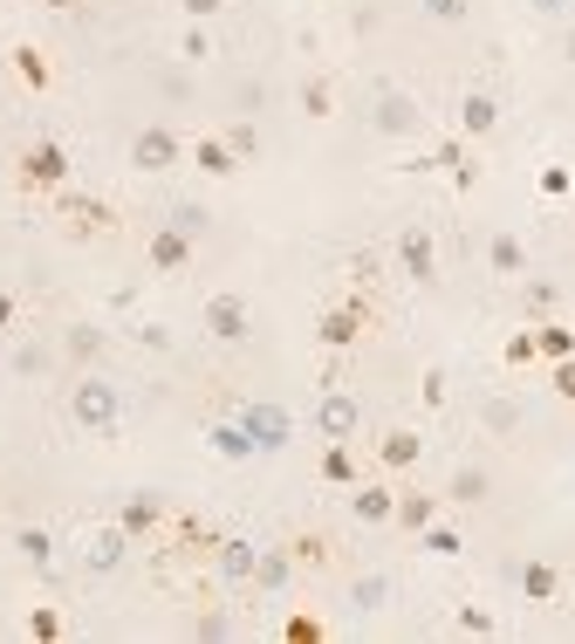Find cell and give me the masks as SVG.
Masks as SVG:
<instances>
[{
	"instance_id": "47",
	"label": "cell",
	"mask_w": 575,
	"mask_h": 644,
	"mask_svg": "<svg viewBox=\"0 0 575 644\" xmlns=\"http://www.w3.org/2000/svg\"><path fill=\"white\" fill-rule=\"evenodd\" d=\"M562 398H575V356H562V364H555V378H548Z\"/></svg>"
},
{
	"instance_id": "17",
	"label": "cell",
	"mask_w": 575,
	"mask_h": 644,
	"mask_svg": "<svg viewBox=\"0 0 575 644\" xmlns=\"http://www.w3.org/2000/svg\"><path fill=\"white\" fill-rule=\"evenodd\" d=\"M493 124H501V103H493L486 90H466L460 97V138H486Z\"/></svg>"
},
{
	"instance_id": "45",
	"label": "cell",
	"mask_w": 575,
	"mask_h": 644,
	"mask_svg": "<svg viewBox=\"0 0 575 644\" xmlns=\"http://www.w3.org/2000/svg\"><path fill=\"white\" fill-rule=\"evenodd\" d=\"M138 343L144 350H172V330H164V322H138Z\"/></svg>"
},
{
	"instance_id": "51",
	"label": "cell",
	"mask_w": 575,
	"mask_h": 644,
	"mask_svg": "<svg viewBox=\"0 0 575 644\" xmlns=\"http://www.w3.org/2000/svg\"><path fill=\"white\" fill-rule=\"evenodd\" d=\"M534 14H548V21H562V14H568V0H534Z\"/></svg>"
},
{
	"instance_id": "32",
	"label": "cell",
	"mask_w": 575,
	"mask_h": 644,
	"mask_svg": "<svg viewBox=\"0 0 575 644\" xmlns=\"http://www.w3.org/2000/svg\"><path fill=\"white\" fill-rule=\"evenodd\" d=\"M28 637L34 644H56L62 637V611H56V603H34V611H28Z\"/></svg>"
},
{
	"instance_id": "37",
	"label": "cell",
	"mask_w": 575,
	"mask_h": 644,
	"mask_svg": "<svg viewBox=\"0 0 575 644\" xmlns=\"http://www.w3.org/2000/svg\"><path fill=\"white\" fill-rule=\"evenodd\" d=\"M226 144H233V158L246 165V158L261 151V131H254V124H246V117H240V124H226Z\"/></svg>"
},
{
	"instance_id": "35",
	"label": "cell",
	"mask_w": 575,
	"mask_h": 644,
	"mask_svg": "<svg viewBox=\"0 0 575 644\" xmlns=\"http://www.w3.org/2000/svg\"><path fill=\"white\" fill-rule=\"evenodd\" d=\"M62 207H69L75 227H110V207H103V199H62Z\"/></svg>"
},
{
	"instance_id": "16",
	"label": "cell",
	"mask_w": 575,
	"mask_h": 644,
	"mask_svg": "<svg viewBox=\"0 0 575 644\" xmlns=\"http://www.w3.org/2000/svg\"><path fill=\"white\" fill-rule=\"evenodd\" d=\"M288 583H295V555H288V549H261V562H254V590H261V596H281Z\"/></svg>"
},
{
	"instance_id": "7",
	"label": "cell",
	"mask_w": 575,
	"mask_h": 644,
	"mask_svg": "<svg viewBox=\"0 0 575 644\" xmlns=\"http://www.w3.org/2000/svg\"><path fill=\"white\" fill-rule=\"evenodd\" d=\"M205 330H213V343H246L254 336V315H246L240 295H213L205 302Z\"/></svg>"
},
{
	"instance_id": "31",
	"label": "cell",
	"mask_w": 575,
	"mask_h": 644,
	"mask_svg": "<svg viewBox=\"0 0 575 644\" xmlns=\"http://www.w3.org/2000/svg\"><path fill=\"white\" fill-rule=\"evenodd\" d=\"M418 549H425V555H466L460 529H445V521H432V529H418Z\"/></svg>"
},
{
	"instance_id": "42",
	"label": "cell",
	"mask_w": 575,
	"mask_h": 644,
	"mask_svg": "<svg viewBox=\"0 0 575 644\" xmlns=\"http://www.w3.org/2000/svg\"><path fill=\"white\" fill-rule=\"evenodd\" d=\"M466 8H473V0H425L432 21H466Z\"/></svg>"
},
{
	"instance_id": "19",
	"label": "cell",
	"mask_w": 575,
	"mask_h": 644,
	"mask_svg": "<svg viewBox=\"0 0 575 644\" xmlns=\"http://www.w3.org/2000/svg\"><path fill=\"white\" fill-rule=\"evenodd\" d=\"M205 446H213L220 460H233V466L261 453V446H254V439H246V425H240V419H226V425H213V432H205Z\"/></svg>"
},
{
	"instance_id": "12",
	"label": "cell",
	"mask_w": 575,
	"mask_h": 644,
	"mask_svg": "<svg viewBox=\"0 0 575 644\" xmlns=\"http://www.w3.org/2000/svg\"><path fill=\"white\" fill-rule=\"evenodd\" d=\"M158 521H164V494H151V487L123 494V507H117V529H131V542H138V535H151Z\"/></svg>"
},
{
	"instance_id": "44",
	"label": "cell",
	"mask_w": 575,
	"mask_h": 644,
	"mask_svg": "<svg viewBox=\"0 0 575 644\" xmlns=\"http://www.w3.org/2000/svg\"><path fill=\"white\" fill-rule=\"evenodd\" d=\"M14 371H21V378H34V371H49V350H34V343H28V350H14Z\"/></svg>"
},
{
	"instance_id": "38",
	"label": "cell",
	"mask_w": 575,
	"mask_h": 644,
	"mask_svg": "<svg viewBox=\"0 0 575 644\" xmlns=\"http://www.w3.org/2000/svg\"><path fill=\"white\" fill-rule=\"evenodd\" d=\"M192 637L220 644V637H233V617H226V611H205V617H192Z\"/></svg>"
},
{
	"instance_id": "40",
	"label": "cell",
	"mask_w": 575,
	"mask_h": 644,
	"mask_svg": "<svg viewBox=\"0 0 575 644\" xmlns=\"http://www.w3.org/2000/svg\"><path fill=\"white\" fill-rule=\"evenodd\" d=\"M172 227H179V233H192V240H199V233H205V227H213V213H205V207H192V199H185V207H172Z\"/></svg>"
},
{
	"instance_id": "3",
	"label": "cell",
	"mask_w": 575,
	"mask_h": 644,
	"mask_svg": "<svg viewBox=\"0 0 575 644\" xmlns=\"http://www.w3.org/2000/svg\"><path fill=\"white\" fill-rule=\"evenodd\" d=\"M62 179H69V151H62L56 138H41V144L21 151V185H28V192H56Z\"/></svg>"
},
{
	"instance_id": "36",
	"label": "cell",
	"mask_w": 575,
	"mask_h": 644,
	"mask_svg": "<svg viewBox=\"0 0 575 644\" xmlns=\"http://www.w3.org/2000/svg\"><path fill=\"white\" fill-rule=\"evenodd\" d=\"M179 56H185V62H205V56H213V34H205V21H192V28L179 34Z\"/></svg>"
},
{
	"instance_id": "10",
	"label": "cell",
	"mask_w": 575,
	"mask_h": 644,
	"mask_svg": "<svg viewBox=\"0 0 575 644\" xmlns=\"http://www.w3.org/2000/svg\"><path fill=\"white\" fill-rule=\"evenodd\" d=\"M240 425H246V439H254L261 453H281L288 439H295V425H288V412H281V405H246V412H240Z\"/></svg>"
},
{
	"instance_id": "11",
	"label": "cell",
	"mask_w": 575,
	"mask_h": 644,
	"mask_svg": "<svg viewBox=\"0 0 575 644\" xmlns=\"http://www.w3.org/2000/svg\"><path fill=\"white\" fill-rule=\"evenodd\" d=\"M123 555H131V529H117V521H110V529H97L90 549H82V570L110 576V570H123Z\"/></svg>"
},
{
	"instance_id": "4",
	"label": "cell",
	"mask_w": 575,
	"mask_h": 644,
	"mask_svg": "<svg viewBox=\"0 0 575 644\" xmlns=\"http://www.w3.org/2000/svg\"><path fill=\"white\" fill-rule=\"evenodd\" d=\"M179 158H185V144H179V131H164V124H144L131 138V165L138 172H172Z\"/></svg>"
},
{
	"instance_id": "48",
	"label": "cell",
	"mask_w": 575,
	"mask_h": 644,
	"mask_svg": "<svg viewBox=\"0 0 575 644\" xmlns=\"http://www.w3.org/2000/svg\"><path fill=\"white\" fill-rule=\"evenodd\" d=\"M542 192L562 199V192H568V165H548V172H542Z\"/></svg>"
},
{
	"instance_id": "13",
	"label": "cell",
	"mask_w": 575,
	"mask_h": 644,
	"mask_svg": "<svg viewBox=\"0 0 575 644\" xmlns=\"http://www.w3.org/2000/svg\"><path fill=\"white\" fill-rule=\"evenodd\" d=\"M213 562H220V576H226V583H254V562H261V542H246V535H220Z\"/></svg>"
},
{
	"instance_id": "22",
	"label": "cell",
	"mask_w": 575,
	"mask_h": 644,
	"mask_svg": "<svg viewBox=\"0 0 575 644\" xmlns=\"http://www.w3.org/2000/svg\"><path fill=\"white\" fill-rule=\"evenodd\" d=\"M397 529H411V535H418V529H432V521H438V494H397Z\"/></svg>"
},
{
	"instance_id": "43",
	"label": "cell",
	"mask_w": 575,
	"mask_h": 644,
	"mask_svg": "<svg viewBox=\"0 0 575 644\" xmlns=\"http://www.w3.org/2000/svg\"><path fill=\"white\" fill-rule=\"evenodd\" d=\"M527 309L548 315V309H555V281H527Z\"/></svg>"
},
{
	"instance_id": "26",
	"label": "cell",
	"mask_w": 575,
	"mask_h": 644,
	"mask_svg": "<svg viewBox=\"0 0 575 644\" xmlns=\"http://www.w3.org/2000/svg\"><path fill=\"white\" fill-rule=\"evenodd\" d=\"M322 480H329V487H356V460H350V439H329V453H322Z\"/></svg>"
},
{
	"instance_id": "6",
	"label": "cell",
	"mask_w": 575,
	"mask_h": 644,
	"mask_svg": "<svg viewBox=\"0 0 575 644\" xmlns=\"http://www.w3.org/2000/svg\"><path fill=\"white\" fill-rule=\"evenodd\" d=\"M370 124H377L384 138H411L425 124V110H418V97H404V90H384L377 97V110H370Z\"/></svg>"
},
{
	"instance_id": "23",
	"label": "cell",
	"mask_w": 575,
	"mask_h": 644,
	"mask_svg": "<svg viewBox=\"0 0 575 644\" xmlns=\"http://www.w3.org/2000/svg\"><path fill=\"white\" fill-rule=\"evenodd\" d=\"M14 549H21L28 570H49V562H56V535H49V529H34V521H28V529H14Z\"/></svg>"
},
{
	"instance_id": "28",
	"label": "cell",
	"mask_w": 575,
	"mask_h": 644,
	"mask_svg": "<svg viewBox=\"0 0 575 644\" xmlns=\"http://www.w3.org/2000/svg\"><path fill=\"white\" fill-rule=\"evenodd\" d=\"M534 356H548V364L575 356V330H562V322H542V330H534Z\"/></svg>"
},
{
	"instance_id": "54",
	"label": "cell",
	"mask_w": 575,
	"mask_h": 644,
	"mask_svg": "<svg viewBox=\"0 0 575 644\" xmlns=\"http://www.w3.org/2000/svg\"><path fill=\"white\" fill-rule=\"evenodd\" d=\"M49 8H75V0H49Z\"/></svg>"
},
{
	"instance_id": "29",
	"label": "cell",
	"mask_w": 575,
	"mask_h": 644,
	"mask_svg": "<svg viewBox=\"0 0 575 644\" xmlns=\"http://www.w3.org/2000/svg\"><path fill=\"white\" fill-rule=\"evenodd\" d=\"M350 603H356L363 617L384 611V603H391V576H356V583H350Z\"/></svg>"
},
{
	"instance_id": "2",
	"label": "cell",
	"mask_w": 575,
	"mask_h": 644,
	"mask_svg": "<svg viewBox=\"0 0 575 644\" xmlns=\"http://www.w3.org/2000/svg\"><path fill=\"white\" fill-rule=\"evenodd\" d=\"M397 268H404L411 281H418V289H432V281H438V240H432V227H425V220L397 233Z\"/></svg>"
},
{
	"instance_id": "14",
	"label": "cell",
	"mask_w": 575,
	"mask_h": 644,
	"mask_svg": "<svg viewBox=\"0 0 575 644\" xmlns=\"http://www.w3.org/2000/svg\"><path fill=\"white\" fill-rule=\"evenodd\" d=\"M514 583H521L527 603H555L562 596V570H555V562H542V555H527L521 570H514Z\"/></svg>"
},
{
	"instance_id": "30",
	"label": "cell",
	"mask_w": 575,
	"mask_h": 644,
	"mask_svg": "<svg viewBox=\"0 0 575 644\" xmlns=\"http://www.w3.org/2000/svg\"><path fill=\"white\" fill-rule=\"evenodd\" d=\"M302 117H315V124H322V117H336V90H329V76H309V83H302Z\"/></svg>"
},
{
	"instance_id": "9",
	"label": "cell",
	"mask_w": 575,
	"mask_h": 644,
	"mask_svg": "<svg viewBox=\"0 0 575 644\" xmlns=\"http://www.w3.org/2000/svg\"><path fill=\"white\" fill-rule=\"evenodd\" d=\"M356 425H363V405L350 391H322V405H315V432L322 439H356Z\"/></svg>"
},
{
	"instance_id": "18",
	"label": "cell",
	"mask_w": 575,
	"mask_h": 644,
	"mask_svg": "<svg viewBox=\"0 0 575 644\" xmlns=\"http://www.w3.org/2000/svg\"><path fill=\"white\" fill-rule=\"evenodd\" d=\"M192 165H199L205 179H233V172H240V158H233L226 138H199V144H192Z\"/></svg>"
},
{
	"instance_id": "8",
	"label": "cell",
	"mask_w": 575,
	"mask_h": 644,
	"mask_svg": "<svg viewBox=\"0 0 575 644\" xmlns=\"http://www.w3.org/2000/svg\"><path fill=\"white\" fill-rule=\"evenodd\" d=\"M144 261H151V274H185V268H192V233H179L172 220H164V227L151 233Z\"/></svg>"
},
{
	"instance_id": "53",
	"label": "cell",
	"mask_w": 575,
	"mask_h": 644,
	"mask_svg": "<svg viewBox=\"0 0 575 644\" xmlns=\"http://www.w3.org/2000/svg\"><path fill=\"white\" fill-rule=\"evenodd\" d=\"M562 56H568V62H575V28H568V42H562Z\"/></svg>"
},
{
	"instance_id": "34",
	"label": "cell",
	"mask_w": 575,
	"mask_h": 644,
	"mask_svg": "<svg viewBox=\"0 0 575 644\" xmlns=\"http://www.w3.org/2000/svg\"><path fill=\"white\" fill-rule=\"evenodd\" d=\"M288 555H295V570H302V562H309V570H322V562H329V542H322V535H295V542H288Z\"/></svg>"
},
{
	"instance_id": "33",
	"label": "cell",
	"mask_w": 575,
	"mask_h": 644,
	"mask_svg": "<svg viewBox=\"0 0 575 644\" xmlns=\"http://www.w3.org/2000/svg\"><path fill=\"white\" fill-rule=\"evenodd\" d=\"M14 69L28 90H49V62H41V49H14Z\"/></svg>"
},
{
	"instance_id": "27",
	"label": "cell",
	"mask_w": 575,
	"mask_h": 644,
	"mask_svg": "<svg viewBox=\"0 0 575 644\" xmlns=\"http://www.w3.org/2000/svg\"><path fill=\"white\" fill-rule=\"evenodd\" d=\"M452 501H466V507H480L486 494H493V480H486V466H460L452 473V487H445Z\"/></svg>"
},
{
	"instance_id": "21",
	"label": "cell",
	"mask_w": 575,
	"mask_h": 644,
	"mask_svg": "<svg viewBox=\"0 0 575 644\" xmlns=\"http://www.w3.org/2000/svg\"><path fill=\"white\" fill-rule=\"evenodd\" d=\"M486 268H493V274H527V248H521L514 233H493V240H486Z\"/></svg>"
},
{
	"instance_id": "49",
	"label": "cell",
	"mask_w": 575,
	"mask_h": 644,
	"mask_svg": "<svg viewBox=\"0 0 575 644\" xmlns=\"http://www.w3.org/2000/svg\"><path fill=\"white\" fill-rule=\"evenodd\" d=\"M179 8H185V14H192V21H213V14H220V8H226V0H179Z\"/></svg>"
},
{
	"instance_id": "46",
	"label": "cell",
	"mask_w": 575,
	"mask_h": 644,
	"mask_svg": "<svg viewBox=\"0 0 575 644\" xmlns=\"http://www.w3.org/2000/svg\"><path fill=\"white\" fill-rule=\"evenodd\" d=\"M288 637H295V644H315L322 624H315V617H288Z\"/></svg>"
},
{
	"instance_id": "41",
	"label": "cell",
	"mask_w": 575,
	"mask_h": 644,
	"mask_svg": "<svg viewBox=\"0 0 575 644\" xmlns=\"http://www.w3.org/2000/svg\"><path fill=\"white\" fill-rule=\"evenodd\" d=\"M501 356H507V364H514V371H521V364H534V330H514Z\"/></svg>"
},
{
	"instance_id": "39",
	"label": "cell",
	"mask_w": 575,
	"mask_h": 644,
	"mask_svg": "<svg viewBox=\"0 0 575 644\" xmlns=\"http://www.w3.org/2000/svg\"><path fill=\"white\" fill-rule=\"evenodd\" d=\"M452 624H460L466 637H493V631H501V624H493V611H480V603H466V611L452 617Z\"/></svg>"
},
{
	"instance_id": "1",
	"label": "cell",
	"mask_w": 575,
	"mask_h": 644,
	"mask_svg": "<svg viewBox=\"0 0 575 644\" xmlns=\"http://www.w3.org/2000/svg\"><path fill=\"white\" fill-rule=\"evenodd\" d=\"M69 419L90 432V439H117V419H123L117 384H110V378H82V384L69 391Z\"/></svg>"
},
{
	"instance_id": "25",
	"label": "cell",
	"mask_w": 575,
	"mask_h": 644,
	"mask_svg": "<svg viewBox=\"0 0 575 644\" xmlns=\"http://www.w3.org/2000/svg\"><path fill=\"white\" fill-rule=\"evenodd\" d=\"M521 419H527V412H521V398H486V405H480V425H486V432H501V439L521 432Z\"/></svg>"
},
{
	"instance_id": "55",
	"label": "cell",
	"mask_w": 575,
	"mask_h": 644,
	"mask_svg": "<svg viewBox=\"0 0 575 644\" xmlns=\"http://www.w3.org/2000/svg\"><path fill=\"white\" fill-rule=\"evenodd\" d=\"M568 405H575V398H568Z\"/></svg>"
},
{
	"instance_id": "52",
	"label": "cell",
	"mask_w": 575,
	"mask_h": 644,
	"mask_svg": "<svg viewBox=\"0 0 575 644\" xmlns=\"http://www.w3.org/2000/svg\"><path fill=\"white\" fill-rule=\"evenodd\" d=\"M8 322H14V295H8V289H0V330H8Z\"/></svg>"
},
{
	"instance_id": "24",
	"label": "cell",
	"mask_w": 575,
	"mask_h": 644,
	"mask_svg": "<svg viewBox=\"0 0 575 644\" xmlns=\"http://www.w3.org/2000/svg\"><path fill=\"white\" fill-rule=\"evenodd\" d=\"M62 350L75 356V364H97V356H103V322H69Z\"/></svg>"
},
{
	"instance_id": "20",
	"label": "cell",
	"mask_w": 575,
	"mask_h": 644,
	"mask_svg": "<svg viewBox=\"0 0 575 644\" xmlns=\"http://www.w3.org/2000/svg\"><path fill=\"white\" fill-rule=\"evenodd\" d=\"M418 453H425V439L411 432V425H397V432H384V439H377V460H384V466H397V473H404V466H418Z\"/></svg>"
},
{
	"instance_id": "50",
	"label": "cell",
	"mask_w": 575,
	"mask_h": 644,
	"mask_svg": "<svg viewBox=\"0 0 575 644\" xmlns=\"http://www.w3.org/2000/svg\"><path fill=\"white\" fill-rule=\"evenodd\" d=\"M425 405H432V412L445 405V371H425Z\"/></svg>"
},
{
	"instance_id": "15",
	"label": "cell",
	"mask_w": 575,
	"mask_h": 644,
	"mask_svg": "<svg viewBox=\"0 0 575 644\" xmlns=\"http://www.w3.org/2000/svg\"><path fill=\"white\" fill-rule=\"evenodd\" d=\"M350 514L363 521V529H384V521L397 514V494H391V487H363V480H356V494H350Z\"/></svg>"
},
{
	"instance_id": "5",
	"label": "cell",
	"mask_w": 575,
	"mask_h": 644,
	"mask_svg": "<svg viewBox=\"0 0 575 644\" xmlns=\"http://www.w3.org/2000/svg\"><path fill=\"white\" fill-rule=\"evenodd\" d=\"M370 330V302L356 295V302H343V309H329L322 322H315V336H322V350H350L356 336Z\"/></svg>"
}]
</instances>
